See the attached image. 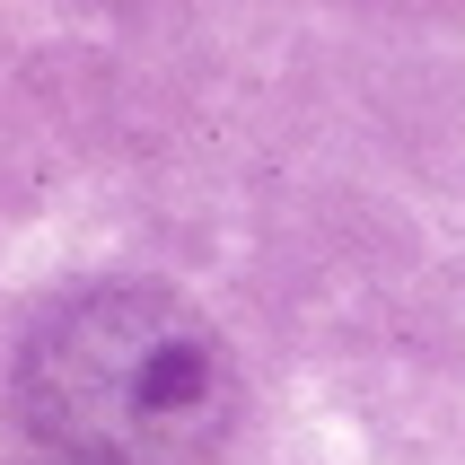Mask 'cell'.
<instances>
[{
	"instance_id": "obj_1",
	"label": "cell",
	"mask_w": 465,
	"mask_h": 465,
	"mask_svg": "<svg viewBox=\"0 0 465 465\" xmlns=\"http://www.w3.org/2000/svg\"><path fill=\"white\" fill-rule=\"evenodd\" d=\"M18 413L62 465H203L229 440L237 369L176 290L105 282L26 334Z\"/></svg>"
}]
</instances>
